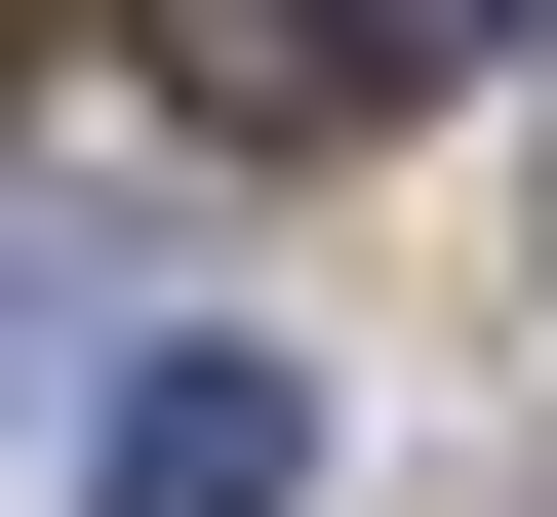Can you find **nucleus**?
<instances>
[{"label":"nucleus","instance_id":"nucleus-1","mask_svg":"<svg viewBox=\"0 0 557 517\" xmlns=\"http://www.w3.org/2000/svg\"><path fill=\"white\" fill-rule=\"evenodd\" d=\"M81 517H319V398H278V358H120L81 398Z\"/></svg>","mask_w":557,"mask_h":517},{"label":"nucleus","instance_id":"nucleus-2","mask_svg":"<svg viewBox=\"0 0 557 517\" xmlns=\"http://www.w3.org/2000/svg\"><path fill=\"white\" fill-rule=\"evenodd\" d=\"M120 40H160V120H239V160H319L359 81H438L398 0H120Z\"/></svg>","mask_w":557,"mask_h":517},{"label":"nucleus","instance_id":"nucleus-3","mask_svg":"<svg viewBox=\"0 0 557 517\" xmlns=\"http://www.w3.org/2000/svg\"><path fill=\"white\" fill-rule=\"evenodd\" d=\"M0 358H81V239H40V199H0ZM81 398H120V358H81Z\"/></svg>","mask_w":557,"mask_h":517},{"label":"nucleus","instance_id":"nucleus-4","mask_svg":"<svg viewBox=\"0 0 557 517\" xmlns=\"http://www.w3.org/2000/svg\"><path fill=\"white\" fill-rule=\"evenodd\" d=\"M398 40H557V0H398Z\"/></svg>","mask_w":557,"mask_h":517},{"label":"nucleus","instance_id":"nucleus-5","mask_svg":"<svg viewBox=\"0 0 557 517\" xmlns=\"http://www.w3.org/2000/svg\"><path fill=\"white\" fill-rule=\"evenodd\" d=\"M0 40H40V0H0Z\"/></svg>","mask_w":557,"mask_h":517}]
</instances>
